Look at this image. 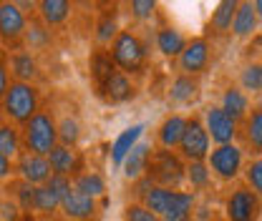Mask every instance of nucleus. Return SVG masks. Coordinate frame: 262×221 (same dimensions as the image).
<instances>
[{
    "label": "nucleus",
    "instance_id": "f704fd0d",
    "mask_svg": "<svg viewBox=\"0 0 262 221\" xmlns=\"http://www.w3.org/2000/svg\"><path fill=\"white\" fill-rule=\"evenodd\" d=\"M56 124H58V143L76 149L81 141V131H83L78 116H56Z\"/></svg>",
    "mask_w": 262,
    "mask_h": 221
},
{
    "label": "nucleus",
    "instance_id": "5701e85b",
    "mask_svg": "<svg viewBox=\"0 0 262 221\" xmlns=\"http://www.w3.org/2000/svg\"><path fill=\"white\" fill-rule=\"evenodd\" d=\"M116 70H119V68L111 61L108 48H96V51L89 56V78H91V86H94L96 93L108 83V78H111Z\"/></svg>",
    "mask_w": 262,
    "mask_h": 221
},
{
    "label": "nucleus",
    "instance_id": "49530a36",
    "mask_svg": "<svg viewBox=\"0 0 262 221\" xmlns=\"http://www.w3.org/2000/svg\"><path fill=\"white\" fill-rule=\"evenodd\" d=\"M38 221H51V219H38Z\"/></svg>",
    "mask_w": 262,
    "mask_h": 221
},
{
    "label": "nucleus",
    "instance_id": "79ce46f5",
    "mask_svg": "<svg viewBox=\"0 0 262 221\" xmlns=\"http://www.w3.org/2000/svg\"><path fill=\"white\" fill-rule=\"evenodd\" d=\"M15 176V168H13V161H8L5 156H0V184L5 186L10 179Z\"/></svg>",
    "mask_w": 262,
    "mask_h": 221
},
{
    "label": "nucleus",
    "instance_id": "a878e982",
    "mask_svg": "<svg viewBox=\"0 0 262 221\" xmlns=\"http://www.w3.org/2000/svg\"><path fill=\"white\" fill-rule=\"evenodd\" d=\"M154 43H157V48H159V53H162L164 58L177 61V58L184 53L189 38H187L182 31L171 28V26H159L157 33H154Z\"/></svg>",
    "mask_w": 262,
    "mask_h": 221
},
{
    "label": "nucleus",
    "instance_id": "2f4dec72",
    "mask_svg": "<svg viewBox=\"0 0 262 221\" xmlns=\"http://www.w3.org/2000/svg\"><path fill=\"white\" fill-rule=\"evenodd\" d=\"M58 211H61V199L48 189L46 184L43 186H35V193H33V214L38 219H53Z\"/></svg>",
    "mask_w": 262,
    "mask_h": 221
},
{
    "label": "nucleus",
    "instance_id": "c03bdc74",
    "mask_svg": "<svg viewBox=\"0 0 262 221\" xmlns=\"http://www.w3.org/2000/svg\"><path fill=\"white\" fill-rule=\"evenodd\" d=\"M255 10H257V18L262 20V0H255Z\"/></svg>",
    "mask_w": 262,
    "mask_h": 221
},
{
    "label": "nucleus",
    "instance_id": "c756f323",
    "mask_svg": "<svg viewBox=\"0 0 262 221\" xmlns=\"http://www.w3.org/2000/svg\"><path fill=\"white\" fill-rule=\"evenodd\" d=\"M260 28V18L255 10V3H239L237 13H234V23H232V35L245 40L250 35H255Z\"/></svg>",
    "mask_w": 262,
    "mask_h": 221
},
{
    "label": "nucleus",
    "instance_id": "423d86ee",
    "mask_svg": "<svg viewBox=\"0 0 262 221\" xmlns=\"http://www.w3.org/2000/svg\"><path fill=\"white\" fill-rule=\"evenodd\" d=\"M28 28V13L20 3L0 0V48L8 53L23 48V38Z\"/></svg>",
    "mask_w": 262,
    "mask_h": 221
},
{
    "label": "nucleus",
    "instance_id": "4468645a",
    "mask_svg": "<svg viewBox=\"0 0 262 221\" xmlns=\"http://www.w3.org/2000/svg\"><path fill=\"white\" fill-rule=\"evenodd\" d=\"M48 163H51V171L56 176H66V179H76L78 174H83V154L78 149H71V146H56L48 156Z\"/></svg>",
    "mask_w": 262,
    "mask_h": 221
},
{
    "label": "nucleus",
    "instance_id": "6ab92c4d",
    "mask_svg": "<svg viewBox=\"0 0 262 221\" xmlns=\"http://www.w3.org/2000/svg\"><path fill=\"white\" fill-rule=\"evenodd\" d=\"M242 149L255 158H262V106H252L250 116L239 126Z\"/></svg>",
    "mask_w": 262,
    "mask_h": 221
},
{
    "label": "nucleus",
    "instance_id": "cd10ccee",
    "mask_svg": "<svg viewBox=\"0 0 262 221\" xmlns=\"http://www.w3.org/2000/svg\"><path fill=\"white\" fill-rule=\"evenodd\" d=\"M23 154V133L15 124H10L3 113H0V156H5L8 161Z\"/></svg>",
    "mask_w": 262,
    "mask_h": 221
},
{
    "label": "nucleus",
    "instance_id": "ea45409f",
    "mask_svg": "<svg viewBox=\"0 0 262 221\" xmlns=\"http://www.w3.org/2000/svg\"><path fill=\"white\" fill-rule=\"evenodd\" d=\"M20 219H23V211L18 209V204L3 193V199H0V221H20Z\"/></svg>",
    "mask_w": 262,
    "mask_h": 221
},
{
    "label": "nucleus",
    "instance_id": "bb28decb",
    "mask_svg": "<svg viewBox=\"0 0 262 221\" xmlns=\"http://www.w3.org/2000/svg\"><path fill=\"white\" fill-rule=\"evenodd\" d=\"M202 93V81L196 76H184V73H177L171 86H169V101L177 103V106H189L194 103Z\"/></svg>",
    "mask_w": 262,
    "mask_h": 221
},
{
    "label": "nucleus",
    "instance_id": "20e7f679",
    "mask_svg": "<svg viewBox=\"0 0 262 221\" xmlns=\"http://www.w3.org/2000/svg\"><path fill=\"white\" fill-rule=\"evenodd\" d=\"M146 179L162 189H182V184L187 181V161L177 151H166V149L154 146Z\"/></svg>",
    "mask_w": 262,
    "mask_h": 221
},
{
    "label": "nucleus",
    "instance_id": "9b49d317",
    "mask_svg": "<svg viewBox=\"0 0 262 221\" xmlns=\"http://www.w3.org/2000/svg\"><path fill=\"white\" fill-rule=\"evenodd\" d=\"M202 121H204V128H207L214 146H227V143H234L239 138V124L229 118L220 108V103H209L202 111Z\"/></svg>",
    "mask_w": 262,
    "mask_h": 221
},
{
    "label": "nucleus",
    "instance_id": "72a5a7b5",
    "mask_svg": "<svg viewBox=\"0 0 262 221\" xmlns=\"http://www.w3.org/2000/svg\"><path fill=\"white\" fill-rule=\"evenodd\" d=\"M73 189H78L81 193H86L91 199H103L106 196V181L96 171H83L73 179Z\"/></svg>",
    "mask_w": 262,
    "mask_h": 221
},
{
    "label": "nucleus",
    "instance_id": "9d476101",
    "mask_svg": "<svg viewBox=\"0 0 262 221\" xmlns=\"http://www.w3.org/2000/svg\"><path fill=\"white\" fill-rule=\"evenodd\" d=\"M214 61V43L207 38V35H196V38H189L184 53L177 58V68L179 73L184 76H202L209 70V65Z\"/></svg>",
    "mask_w": 262,
    "mask_h": 221
},
{
    "label": "nucleus",
    "instance_id": "f8f14e48",
    "mask_svg": "<svg viewBox=\"0 0 262 221\" xmlns=\"http://www.w3.org/2000/svg\"><path fill=\"white\" fill-rule=\"evenodd\" d=\"M13 168H15V179H23V181L31 184V186H43V184H48V179L53 176L48 158L28 154V151H23L20 156L13 161Z\"/></svg>",
    "mask_w": 262,
    "mask_h": 221
},
{
    "label": "nucleus",
    "instance_id": "7ed1b4c3",
    "mask_svg": "<svg viewBox=\"0 0 262 221\" xmlns=\"http://www.w3.org/2000/svg\"><path fill=\"white\" fill-rule=\"evenodd\" d=\"M23 133V151L35 154V156H51V151L58 146V124L53 108L43 106L26 126L20 128Z\"/></svg>",
    "mask_w": 262,
    "mask_h": 221
},
{
    "label": "nucleus",
    "instance_id": "a211bd4d",
    "mask_svg": "<svg viewBox=\"0 0 262 221\" xmlns=\"http://www.w3.org/2000/svg\"><path fill=\"white\" fill-rule=\"evenodd\" d=\"M220 108L227 113L232 121H237L239 126H242V121L250 116V111H252V98L245 93L237 83H232L227 86L222 95H220Z\"/></svg>",
    "mask_w": 262,
    "mask_h": 221
},
{
    "label": "nucleus",
    "instance_id": "393cba45",
    "mask_svg": "<svg viewBox=\"0 0 262 221\" xmlns=\"http://www.w3.org/2000/svg\"><path fill=\"white\" fill-rule=\"evenodd\" d=\"M151 151H154L151 143H136V146L131 149V154L124 158V163H121V168H124V179H126V181L136 184L139 179L146 176V171H149V161H151Z\"/></svg>",
    "mask_w": 262,
    "mask_h": 221
},
{
    "label": "nucleus",
    "instance_id": "f03ea898",
    "mask_svg": "<svg viewBox=\"0 0 262 221\" xmlns=\"http://www.w3.org/2000/svg\"><path fill=\"white\" fill-rule=\"evenodd\" d=\"M108 53L116 68L126 76H141L149 63V48L134 28H121L114 43L108 45Z\"/></svg>",
    "mask_w": 262,
    "mask_h": 221
},
{
    "label": "nucleus",
    "instance_id": "39448f33",
    "mask_svg": "<svg viewBox=\"0 0 262 221\" xmlns=\"http://www.w3.org/2000/svg\"><path fill=\"white\" fill-rule=\"evenodd\" d=\"M141 204L146 209H151L159 219H164V216H171V214H179V211H194L196 196L192 191L151 186L141 196Z\"/></svg>",
    "mask_w": 262,
    "mask_h": 221
},
{
    "label": "nucleus",
    "instance_id": "37998d69",
    "mask_svg": "<svg viewBox=\"0 0 262 221\" xmlns=\"http://www.w3.org/2000/svg\"><path fill=\"white\" fill-rule=\"evenodd\" d=\"M162 221H194V211H179V214L164 216Z\"/></svg>",
    "mask_w": 262,
    "mask_h": 221
},
{
    "label": "nucleus",
    "instance_id": "ddd939ff",
    "mask_svg": "<svg viewBox=\"0 0 262 221\" xmlns=\"http://www.w3.org/2000/svg\"><path fill=\"white\" fill-rule=\"evenodd\" d=\"M8 70H10V81L33 83V86H38L43 81V70H40V63H38V56H33L31 51H26V48L8 53Z\"/></svg>",
    "mask_w": 262,
    "mask_h": 221
},
{
    "label": "nucleus",
    "instance_id": "1a4fd4ad",
    "mask_svg": "<svg viewBox=\"0 0 262 221\" xmlns=\"http://www.w3.org/2000/svg\"><path fill=\"white\" fill-rule=\"evenodd\" d=\"M262 196L245 184H237L225 199V221H260Z\"/></svg>",
    "mask_w": 262,
    "mask_h": 221
},
{
    "label": "nucleus",
    "instance_id": "e433bc0d",
    "mask_svg": "<svg viewBox=\"0 0 262 221\" xmlns=\"http://www.w3.org/2000/svg\"><path fill=\"white\" fill-rule=\"evenodd\" d=\"M245 186L255 191L257 196H262V158H252L250 163H245Z\"/></svg>",
    "mask_w": 262,
    "mask_h": 221
},
{
    "label": "nucleus",
    "instance_id": "412c9836",
    "mask_svg": "<svg viewBox=\"0 0 262 221\" xmlns=\"http://www.w3.org/2000/svg\"><path fill=\"white\" fill-rule=\"evenodd\" d=\"M51 43H53V31L38 18V13L31 10L28 13V28H26V38H23V48L26 51H31L33 56H38V53H43V51H48L51 48Z\"/></svg>",
    "mask_w": 262,
    "mask_h": 221
},
{
    "label": "nucleus",
    "instance_id": "f3484780",
    "mask_svg": "<svg viewBox=\"0 0 262 221\" xmlns=\"http://www.w3.org/2000/svg\"><path fill=\"white\" fill-rule=\"evenodd\" d=\"M184 128H187V116L184 113H166L164 121L157 126L154 146L157 149H166V151H177L179 141L184 136Z\"/></svg>",
    "mask_w": 262,
    "mask_h": 221
},
{
    "label": "nucleus",
    "instance_id": "2eb2a0df",
    "mask_svg": "<svg viewBox=\"0 0 262 221\" xmlns=\"http://www.w3.org/2000/svg\"><path fill=\"white\" fill-rule=\"evenodd\" d=\"M96 211H98L96 199L81 193V191L73 189V186L66 191V196L61 199V214L68 221H91V216Z\"/></svg>",
    "mask_w": 262,
    "mask_h": 221
},
{
    "label": "nucleus",
    "instance_id": "c9c22d12",
    "mask_svg": "<svg viewBox=\"0 0 262 221\" xmlns=\"http://www.w3.org/2000/svg\"><path fill=\"white\" fill-rule=\"evenodd\" d=\"M187 184L192 186V193L196 191H207L212 186V171L207 166V161H196V163H187Z\"/></svg>",
    "mask_w": 262,
    "mask_h": 221
},
{
    "label": "nucleus",
    "instance_id": "a18cd8bd",
    "mask_svg": "<svg viewBox=\"0 0 262 221\" xmlns=\"http://www.w3.org/2000/svg\"><path fill=\"white\" fill-rule=\"evenodd\" d=\"M257 106H262V95H260V103H257Z\"/></svg>",
    "mask_w": 262,
    "mask_h": 221
},
{
    "label": "nucleus",
    "instance_id": "f257e3e1",
    "mask_svg": "<svg viewBox=\"0 0 262 221\" xmlns=\"http://www.w3.org/2000/svg\"><path fill=\"white\" fill-rule=\"evenodd\" d=\"M40 108H43L40 86L10 81L8 91L3 95V103H0V113H3L10 124H15L18 128H23Z\"/></svg>",
    "mask_w": 262,
    "mask_h": 221
},
{
    "label": "nucleus",
    "instance_id": "4c0bfd02",
    "mask_svg": "<svg viewBox=\"0 0 262 221\" xmlns=\"http://www.w3.org/2000/svg\"><path fill=\"white\" fill-rule=\"evenodd\" d=\"M124 221H162L151 209H146L141 201H134V204H126L124 206V214H121Z\"/></svg>",
    "mask_w": 262,
    "mask_h": 221
},
{
    "label": "nucleus",
    "instance_id": "6e6552de",
    "mask_svg": "<svg viewBox=\"0 0 262 221\" xmlns=\"http://www.w3.org/2000/svg\"><path fill=\"white\" fill-rule=\"evenodd\" d=\"M209 151H212V138H209L207 128H204L202 113L187 116V128H184V136L179 141L177 154L187 163H196V161H207Z\"/></svg>",
    "mask_w": 262,
    "mask_h": 221
},
{
    "label": "nucleus",
    "instance_id": "b1692460",
    "mask_svg": "<svg viewBox=\"0 0 262 221\" xmlns=\"http://www.w3.org/2000/svg\"><path fill=\"white\" fill-rule=\"evenodd\" d=\"M119 5H106L96 18V26H94V40H96V48H108L114 43V38L119 35Z\"/></svg>",
    "mask_w": 262,
    "mask_h": 221
},
{
    "label": "nucleus",
    "instance_id": "473e14b6",
    "mask_svg": "<svg viewBox=\"0 0 262 221\" xmlns=\"http://www.w3.org/2000/svg\"><path fill=\"white\" fill-rule=\"evenodd\" d=\"M3 191H5V196L8 199H13L15 204H18V209L23 211V214H33V193H35V186H31V184H26L23 179H10L5 186H3Z\"/></svg>",
    "mask_w": 262,
    "mask_h": 221
},
{
    "label": "nucleus",
    "instance_id": "0eeeda50",
    "mask_svg": "<svg viewBox=\"0 0 262 221\" xmlns=\"http://www.w3.org/2000/svg\"><path fill=\"white\" fill-rule=\"evenodd\" d=\"M207 166L212 171V179L229 184L237 181L239 174L245 171V149L239 143H227V146H212Z\"/></svg>",
    "mask_w": 262,
    "mask_h": 221
},
{
    "label": "nucleus",
    "instance_id": "dca6fc26",
    "mask_svg": "<svg viewBox=\"0 0 262 221\" xmlns=\"http://www.w3.org/2000/svg\"><path fill=\"white\" fill-rule=\"evenodd\" d=\"M136 91H139V88H136V83L131 81V76L116 70V73L108 78V83H106L96 95L103 103H108V106H121V103H129L131 98H136Z\"/></svg>",
    "mask_w": 262,
    "mask_h": 221
},
{
    "label": "nucleus",
    "instance_id": "7c9ffc66",
    "mask_svg": "<svg viewBox=\"0 0 262 221\" xmlns=\"http://www.w3.org/2000/svg\"><path fill=\"white\" fill-rule=\"evenodd\" d=\"M237 86L250 95H262V61L252 58L247 63L239 65V76H237Z\"/></svg>",
    "mask_w": 262,
    "mask_h": 221
},
{
    "label": "nucleus",
    "instance_id": "4be33fe9",
    "mask_svg": "<svg viewBox=\"0 0 262 221\" xmlns=\"http://www.w3.org/2000/svg\"><path fill=\"white\" fill-rule=\"evenodd\" d=\"M35 13L51 31H58L71 20L73 5L68 0H40V3H35Z\"/></svg>",
    "mask_w": 262,
    "mask_h": 221
},
{
    "label": "nucleus",
    "instance_id": "c85d7f7f",
    "mask_svg": "<svg viewBox=\"0 0 262 221\" xmlns=\"http://www.w3.org/2000/svg\"><path fill=\"white\" fill-rule=\"evenodd\" d=\"M144 124H134L129 126L126 131H121L119 136H116V141L111 143V163L114 166H119L121 168V163H124V158L131 154V149L139 143V138L144 136Z\"/></svg>",
    "mask_w": 262,
    "mask_h": 221
},
{
    "label": "nucleus",
    "instance_id": "58836bf2",
    "mask_svg": "<svg viewBox=\"0 0 262 221\" xmlns=\"http://www.w3.org/2000/svg\"><path fill=\"white\" fill-rule=\"evenodd\" d=\"M129 13L134 20H141V23H146V20H151L154 18V13H157V3L154 0H131L129 3Z\"/></svg>",
    "mask_w": 262,
    "mask_h": 221
},
{
    "label": "nucleus",
    "instance_id": "aec40b11",
    "mask_svg": "<svg viewBox=\"0 0 262 221\" xmlns=\"http://www.w3.org/2000/svg\"><path fill=\"white\" fill-rule=\"evenodd\" d=\"M239 3L237 0H222L217 3V8L212 10L209 15V23H207V38L214 40V38H225L232 35V23H234V13H237Z\"/></svg>",
    "mask_w": 262,
    "mask_h": 221
},
{
    "label": "nucleus",
    "instance_id": "a19ab883",
    "mask_svg": "<svg viewBox=\"0 0 262 221\" xmlns=\"http://www.w3.org/2000/svg\"><path fill=\"white\" fill-rule=\"evenodd\" d=\"M10 86V70H8V51L0 48V103H3V95Z\"/></svg>",
    "mask_w": 262,
    "mask_h": 221
}]
</instances>
